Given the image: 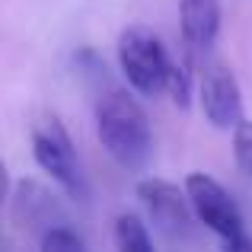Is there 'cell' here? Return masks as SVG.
<instances>
[{
  "mask_svg": "<svg viewBox=\"0 0 252 252\" xmlns=\"http://www.w3.org/2000/svg\"><path fill=\"white\" fill-rule=\"evenodd\" d=\"M233 157H236V166L246 176H252V122H243L233 131Z\"/></svg>",
  "mask_w": 252,
  "mask_h": 252,
  "instance_id": "11",
  "label": "cell"
},
{
  "mask_svg": "<svg viewBox=\"0 0 252 252\" xmlns=\"http://www.w3.org/2000/svg\"><path fill=\"white\" fill-rule=\"evenodd\" d=\"M42 252H86L83 240L67 227H51L42 236Z\"/></svg>",
  "mask_w": 252,
  "mask_h": 252,
  "instance_id": "9",
  "label": "cell"
},
{
  "mask_svg": "<svg viewBox=\"0 0 252 252\" xmlns=\"http://www.w3.org/2000/svg\"><path fill=\"white\" fill-rule=\"evenodd\" d=\"M166 93L172 96V102H176L179 109H189V102H191V74H189L185 64H172L169 67Z\"/></svg>",
  "mask_w": 252,
  "mask_h": 252,
  "instance_id": "10",
  "label": "cell"
},
{
  "mask_svg": "<svg viewBox=\"0 0 252 252\" xmlns=\"http://www.w3.org/2000/svg\"><path fill=\"white\" fill-rule=\"evenodd\" d=\"M201 112L220 131H230V128L236 131L246 122L243 118V93H240V83H236L230 67L214 64V67L204 70V77H201Z\"/></svg>",
  "mask_w": 252,
  "mask_h": 252,
  "instance_id": "6",
  "label": "cell"
},
{
  "mask_svg": "<svg viewBox=\"0 0 252 252\" xmlns=\"http://www.w3.org/2000/svg\"><path fill=\"white\" fill-rule=\"evenodd\" d=\"M134 195L141 198V204L147 208L150 220L166 236H185L189 233L191 201H189V195H185V189L166 182V179L147 176L134 185Z\"/></svg>",
  "mask_w": 252,
  "mask_h": 252,
  "instance_id": "5",
  "label": "cell"
},
{
  "mask_svg": "<svg viewBox=\"0 0 252 252\" xmlns=\"http://www.w3.org/2000/svg\"><path fill=\"white\" fill-rule=\"evenodd\" d=\"M179 29L185 51L204 55L220 32V0H179Z\"/></svg>",
  "mask_w": 252,
  "mask_h": 252,
  "instance_id": "7",
  "label": "cell"
},
{
  "mask_svg": "<svg viewBox=\"0 0 252 252\" xmlns=\"http://www.w3.org/2000/svg\"><path fill=\"white\" fill-rule=\"evenodd\" d=\"M32 157H35L38 169L48 172L70 198L86 195L74 144H70V134H67V128L61 125L58 115H45L32 125Z\"/></svg>",
  "mask_w": 252,
  "mask_h": 252,
  "instance_id": "3",
  "label": "cell"
},
{
  "mask_svg": "<svg viewBox=\"0 0 252 252\" xmlns=\"http://www.w3.org/2000/svg\"><path fill=\"white\" fill-rule=\"evenodd\" d=\"M118 64L128 86L141 96H157L166 90L172 61L160 35L147 26H128L118 35Z\"/></svg>",
  "mask_w": 252,
  "mask_h": 252,
  "instance_id": "2",
  "label": "cell"
},
{
  "mask_svg": "<svg viewBox=\"0 0 252 252\" xmlns=\"http://www.w3.org/2000/svg\"><path fill=\"white\" fill-rule=\"evenodd\" d=\"M185 195H189V201H191L195 217L208 230H214L223 243L246 236L240 208H236L230 191L223 189L217 179L204 176V172H189V176H185Z\"/></svg>",
  "mask_w": 252,
  "mask_h": 252,
  "instance_id": "4",
  "label": "cell"
},
{
  "mask_svg": "<svg viewBox=\"0 0 252 252\" xmlns=\"http://www.w3.org/2000/svg\"><path fill=\"white\" fill-rule=\"evenodd\" d=\"M96 134L105 154L125 169H141L150 160V122L134 96L125 90H105L96 102Z\"/></svg>",
  "mask_w": 252,
  "mask_h": 252,
  "instance_id": "1",
  "label": "cell"
},
{
  "mask_svg": "<svg viewBox=\"0 0 252 252\" xmlns=\"http://www.w3.org/2000/svg\"><path fill=\"white\" fill-rule=\"evenodd\" d=\"M223 252H252V243H249V236H240V240H230V243H223Z\"/></svg>",
  "mask_w": 252,
  "mask_h": 252,
  "instance_id": "12",
  "label": "cell"
},
{
  "mask_svg": "<svg viewBox=\"0 0 252 252\" xmlns=\"http://www.w3.org/2000/svg\"><path fill=\"white\" fill-rule=\"evenodd\" d=\"M112 240H115L118 252H157L154 240H150V233H147V223H144L137 214H128V211L115 217Z\"/></svg>",
  "mask_w": 252,
  "mask_h": 252,
  "instance_id": "8",
  "label": "cell"
}]
</instances>
